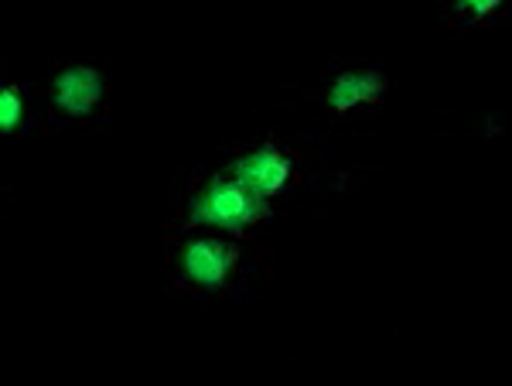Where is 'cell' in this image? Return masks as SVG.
I'll list each match as a JSON object with an SVG mask.
<instances>
[{
  "label": "cell",
  "instance_id": "obj_5",
  "mask_svg": "<svg viewBox=\"0 0 512 386\" xmlns=\"http://www.w3.org/2000/svg\"><path fill=\"white\" fill-rule=\"evenodd\" d=\"M383 93H386V76H383V72H373V69L345 72V76L335 79L328 103H332L338 113H349L352 106H359V103H376Z\"/></svg>",
  "mask_w": 512,
  "mask_h": 386
},
{
  "label": "cell",
  "instance_id": "obj_2",
  "mask_svg": "<svg viewBox=\"0 0 512 386\" xmlns=\"http://www.w3.org/2000/svg\"><path fill=\"white\" fill-rule=\"evenodd\" d=\"M291 158L280 154L274 144H263L260 151L246 154L243 161H236V182H243L256 195H274L287 185L291 178Z\"/></svg>",
  "mask_w": 512,
  "mask_h": 386
},
{
  "label": "cell",
  "instance_id": "obj_7",
  "mask_svg": "<svg viewBox=\"0 0 512 386\" xmlns=\"http://www.w3.org/2000/svg\"><path fill=\"white\" fill-rule=\"evenodd\" d=\"M458 7H461V11H472L478 21H485V18H489V14L499 11L502 0H475V4H472V0H461Z\"/></svg>",
  "mask_w": 512,
  "mask_h": 386
},
{
  "label": "cell",
  "instance_id": "obj_1",
  "mask_svg": "<svg viewBox=\"0 0 512 386\" xmlns=\"http://www.w3.org/2000/svg\"><path fill=\"white\" fill-rule=\"evenodd\" d=\"M267 216V199L250 192L243 182H229V178H212L192 205V223H209L229 229V233H246L253 223H260Z\"/></svg>",
  "mask_w": 512,
  "mask_h": 386
},
{
  "label": "cell",
  "instance_id": "obj_3",
  "mask_svg": "<svg viewBox=\"0 0 512 386\" xmlns=\"http://www.w3.org/2000/svg\"><path fill=\"white\" fill-rule=\"evenodd\" d=\"M236 264V250L219 240H192L185 246V274L202 287H222Z\"/></svg>",
  "mask_w": 512,
  "mask_h": 386
},
{
  "label": "cell",
  "instance_id": "obj_6",
  "mask_svg": "<svg viewBox=\"0 0 512 386\" xmlns=\"http://www.w3.org/2000/svg\"><path fill=\"white\" fill-rule=\"evenodd\" d=\"M18 127H21V93L4 86V93H0V130L11 134V130H18Z\"/></svg>",
  "mask_w": 512,
  "mask_h": 386
},
{
  "label": "cell",
  "instance_id": "obj_4",
  "mask_svg": "<svg viewBox=\"0 0 512 386\" xmlns=\"http://www.w3.org/2000/svg\"><path fill=\"white\" fill-rule=\"evenodd\" d=\"M103 100V76L89 65H72L55 79V103L72 117H86Z\"/></svg>",
  "mask_w": 512,
  "mask_h": 386
}]
</instances>
